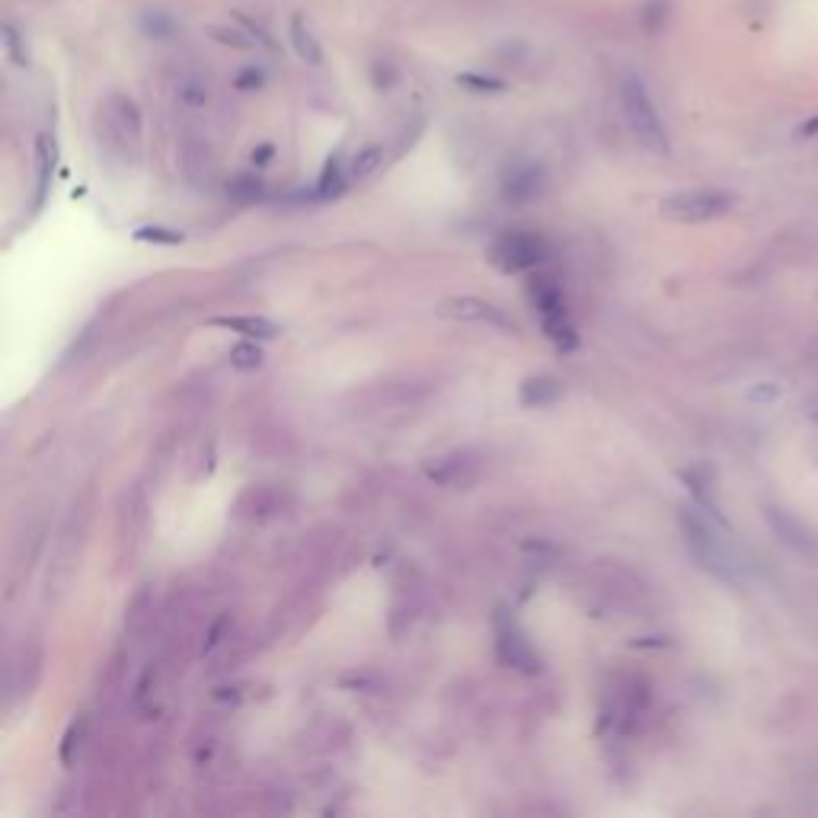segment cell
<instances>
[{
  "instance_id": "cell-18",
  "label": "cell",
  "mask_w": 818,
  "mask_h": 818,
  "mask_svg": "<svg viewBox=\"0 0 818 818\" xmlns=\"http://www.w3.org/2000/svg\"><path fill=\"white\" fill-rule=\"evenodd\" d=\"M457 84H461L464 90H470V93H505V90H509V84H505L502 77L473 74V71H467V74H457Z\"/></svg>"
},
{
  "instance_id": "cell-16",
  "label": "cell",
  "mask_w": 818,
  "mask_h": 818,
  "mask_svg": "<svg viewBox=\"0 0 818 818\" xmlns=\"http://www.w3.org/2000/svg\"><path fill=\"white\" fill-rule=\"evenodd\" d=\"M346 179H349V173H342V157H330L320 173V195L323 199H333V195L346 189Z\"/></svg>"
},
{
  "instance_id": "cell-7",
  "label": "cell",
  "mask_w": 818,
  "mask_h": 818,
  "mask_svg": "<svg viewBox=\"0 0 818 818\" xmlns=\"http://www.w3.org/2000/svg\"><path fill=\"white\" fill-rule=\"evenodd\" d=\"M438 314L454 317V320H470V323H489L499 330H515V320H509L496 304L480 301V298H451L438 307Z\"/></svg>"
},
{
  "instance_id": "cell-4",
  "label": "cell",
  "mask_w": 818,
  "mask_h": 818,
  "mask_svg": "<svg viewBox=\"0 0 818 818\" xmlns=\"http://www.w3.org/2000/svg\"><path fill=\"white\" fill-rule=\"evenodd\" d=\"M681 528L687 534V547H691V553L697 556V563L703 569H710L713 576H719V579H735V566L729 560V553L713 537L707 521H703L700 515H694V512H681Z\"/></svg>"
},
{
  "instance_id": "cell-14",
  "label": "cell",
  "mask_w": 818,
  "mask_h": 818,
  "mask_svg": "<svg viewBox=\"0 0 818 818\" xmlns=\"http://www.w3.org/2000/svg\"><path fill=\"white\" fill-rule=\"evenodd\" d=\"M531 298H534V307L541 310V317L550 320V317H563L566 314V307H563V294L560 288L553 285V278H534V285H531Z\"/></svg>"
},
{
  "instance_id": "cell-6",
  "label": "cell",
  "mask_w": 818,
  "mask_h": 818,
  "mask_svg": "<svg viewBox=\"0 0 818 818\" xmlns=\"http://www.w3.org/2000/svg\"><path fill=\"white\" fill-rule=\"evenodd\" d=\"M496 649H499V659L505 665L521 668V672H537V668H541V659L534 656L525 633L515 627V620L505 617V611H499V617H496Z\"/></svg>"
},
{
  "instance_id": "cell-26",
  "label": "cell",
  "mask_w": 818,
  "mask_h": 818,
  "mask_svg": "<svg viewBox=\"0 0 818 818\" xmlns=\"http://www.w3.org/2000/svg\"><path fill=\"white\" fill-rule=\"evenodd\" d=\"M259 84H263V74H259V71H243L237 77V87L240 90H250V87H259Z\"/></svg>"
},
{
  "instance_id": "cell-28",
  "label": "cell",
  "mask_w": 818,
  "mask_h": 818,
  "mask_svg": "<svg viewBox=\"0 0 818 818\" xmlns=\"http://www.w3.org/2000/svg\"><path fill=\"white\" fill-rule=\"evenodd\" d=\"M272 157V147L266 144V147H259V151H253V163H266Z\"/></svg>"
},
{
  "instance_id": "cell-9",
  "label": "cell",
  "mask_w": 818,
  "mask_h": 818,
  "mask_svg": "<svg viewBox=\"0 0 818 818\" xmlns=\"http://www.w3.org/2000/svg\"><path fill=\"white\" fill-rule=\"evenodd\" d=\"M544 189V170L534 163H518V167L505 179V199L509 202H531Z\"/></svg>"
},
{
  "instance_id": "cell-3",
  "label": "cell",
  "mask_w": 818,
  "mask_h": 818,
  "mask_svg": "<svg viewBox=\"0 0 818 818\" xmlns=\"http://www.w3.org/2000/svg\"><path fill=\"white\" fill-rule=\"evenodd\" d=\"M547 256V243L544 237L528 234V231H512L502 234L493 247H489V263H493L499 272L515 275V272H528L537 263H544Z\"/></svg>"
},
{
  "instance_id": "cell-2",
  "label": "cell",
  "mask_w": 818,
  "mask_h": 818,
  "mask_svg": "<svg viewBox=\"0 0 818 818\" xmlns=\"http://www.w3.org/2000/svg\"><path fill=\"white\" fill-rule=\"evenodd\" d=\"M735 195L723 189H684L662 199L659 215L675 224H707L732 211Z\"/></svg>"
},
{
  "instance_id": "cell-10",
  "label": "cell",
  "mask_w": 818,
  "mask_h": 818,
  "mask_svg": "<svg viewBox=\"0 0 818 818\" xmlns=\"http://www.w3.org/2000/svg\"><path fill=\"white\" fill-rule=\"evenodd\" d=\"M425 477L441 486H470L477 480V464H473L467 454H451L425 470Z\"/></svg>"
},
{
  "instance_id": "cell-1",
  "label": "cell",
  "mask_w": 818,
  "mask_h": 818,
  "mask_svg": "<svg viewBox=\"0 0 818 818\" xmlns=\"http://www.w3.org/2000/svg\"><path fill=\"white\" fill-rule=\"evenodd\" d=\"M620 106H624V119L633 138L652 154H668V132L662 125V116L656 103H652L646 84L636 74H627L620 80Z\"/></svg>"
},
{
  "instance_id": "cell-21",
  "label": "cell",
  "mask_w": 818,
  "mask_h": 818,
  "mask_svg": "<svg viewBox=\"0 0 818 818\" xmlns=\"http://www.w3.org/2000/svg\"><path fill=\"white\" fill-rule=\"evenodd\" d=\"M135 240H144V243H167V247H176V243H183V240H186V234H183V231H173V227L147 224V227H138V231H135Z\"/></svg>"
},
{
  "instance_id": "cell-5",
  "label": "cell",
  "mask_w": 818,
  "mask_h": 818,
  "mask_svg": "<svg viewBox=\"0 0 818 818\" xmlns=\"http://www.w3.org/2000/svg\"><path fill=\"white\" fill-rule=\"evenodd\" d=\"M764 515H767V525H771L774 537L783 547L806 556V560H818V537L803 518H796L790 509H783V505H767Z\"/></svg>"
},
{
  "instance_id": "cell-23",
  "label": "cell",
  "mask_w": 818,
  "mask_h": 818,
  "mask_svg": "<svg viewBox=\"0 0 818 818\" xmlns=\"http://www.w3.org/2000/svg\"><path fill=\"white\" fill-rule=\"evenodd\" d=\"M179 96H183V103L189 106H202L208 100V84H202V80H186V84L179 87Z\"/></svg>"
},
{
  "instance_id": "cell-27",
  "label": "cell",
  "mask_w": 818,
  "mask_h": 818,
  "mask_svg": "<svg viewBox=\"0 0 818 818\" xmlns=\"http://www.w3.org/2000/svg\"><path fill=\"white\" fill-rule=\"evenodd\" d=\"M815 135H818V116L806 119L803 125L796 128V138H815Z\"/></svg>"
},
{
  "instance_id": "cell-12",
  "label": "cell",
  "mask_w": 818,
  "mask_h": 818,
  "mask_svg": "<svg viewBox=\"0 0 818 818\" xmlns=\"http://www.w3.org/2000/svg\"><path fill=\"white\" fill-rule=\"evenodd\" d=\"M211 326L240 333L243 339H275L278 336V326L266 317H215Z\"/></svg>"
},
{
  "instance_id": "cell-24",
  "label": "cell",
  "mask_w": 818,
  "mask_h": 818,
  "mask_svg": "<svg viewBox=\"0 0 818 818\" xmlns=\"http://www.w3.org/2000/svg\"><path fill=\"white\" fill-rule=\"evenodd\" d=\"M4 45L16 64H26V55L20 52V32L13 29V23H4Z\"/></svg>"
},
{
  "instance_id": "cell-19",
  "label": "cell",
  "mask_w": 818,
  "mask_h": 818,
  "mask_svg": "<svg viewBox=\"0 0 818 818\" xmlns=\"http://www.w3.org/2000/svg\"><path fill=\"white\" fill-rule=\"evenodd\" d=\"M231 365L234 368H240V371H253V368H259L263 365V349L256 346V342H250V339H243V342H237V346H231Z\"/></svg>"
},
{
  "instance_id": "cell-8",
  "label": "cell",
  "mask_w": 818,
  "mask_h": 818,
  "mask_svg": "<svg viewBox=\"0 0 818 818\" xmlns=\"http://www.w3.org/2000/svg\"><path fill=\"white\" fill-rule=\"evenodd\" d=\"M106 119L112 122V128H116V132L125 141H138L141 138V112H138L132 96L112 93L109 100H106Z\"/></svg>"
},
{
  "instance_id": "cell-17",
  "label": "cell",
  "mask_w": 818,
  "mask_h": 818,
  "mask_svg": "<svg viewBox=\"0 0 818 818\" xmlns=\"http://www.w3.org/2000/svg\"><path fill=\"white\" fill-rule=\"evenodd\" d=\"M381 163H384V147L371 144V147H365V151L355 154L352 167H349V179H365V176H371L374 170H378Z\"/></svg>"
},
{
  "instance_id": "cell-13",
  "label": "cell",
  "mask_w": 818,
  "mask_h": 818,
  "mask_svg": "<svg viewBox=\"0 0 818 818\" xmlns=\"http://www.w3.org/2000/svg\"><path fill=\"white\" fill-rule=\"evenodd\" d=\"M563 397V384L550 378V374H537L521 384V403L525 406H550Z\"/></svg>"
},
{
  "instance_id": "cell-11",
  "label": "cell",
  "mask_w": 818,
  "mask_h": 818,
  "mask_svg": "<svg viewBox=\"0 0 818 818\" xmlns=\"http://www.w3.org/2000/svg\"><path fill=\"white\" fill-rule=\"evenodd\" d=\"M288 39H291V48L298 52V58L310 68H320L323 64V45L317 39V32L310 29V23L304 16H291V26H288Z\"/></svg>"
},
{
  "instance_id": "cell-25",
  "label": "cell",
  "mask_w": 818,
  "mask_h": 818,
  "mask_svg": "<svg viewBox=\"0 0 818 818\" xmlns=\"http://www.w3.org/2000/svg\"><path fill=\"white\" fill-rule=\"evenodd\" d=\"M80 735H84V719H80V723H74L68 729V735H64V745H61V761L64 764H71V748L80 742Z\"/></svg>"
},
{
  "instance_id": "cell-22",
  "label": "cell",
  "mask_w": 818,
  "mask_h": 818,
  "mask_svg": "<svg viewBox=\"0 0 818 818\" xmlns=\"http://www.w3.org/2000/svg\"><path fill=\"white\" fill-rule=\"evenodd\" d=\"M211 32H215V39H218L221 45H234V48H253V45H256V39L250 36L247 29H224V26H215Z\"/></svg>"
},
{
  "instance_id": "cell-15",
  "label": "cell",
  "mask_w": 818,
  "mask_h": 818,
  "mask_svg": "<svg viewBox=\"0 0 818 818\" xmlns=\"http://www.w3.org/2000/svg\"><path fill=\"white\" fill-rule=\"evenodd\" d=\"M52 170H55V144L48 135H39L36 138V176H39V195L36 202L45 199V189H48V179H52Z\"/></svg>"
},
{
  "instance_id": "cell-20",
  "label": "cell",
  "mask_w": 818,
  "mask_h": 818,
  "mask_svg": "<svg viewBox=\"0 0 818 818\" xmlns=\"http://www.w3.org/2000/svg\"><path fill=\"white\" fill-rule=\"evenodd\" d=\"M544 333L553 339V346H560V349H572V346H576V330H572V323H569L566 314L544 320Z\"/></svg>"
}]
</instances>
